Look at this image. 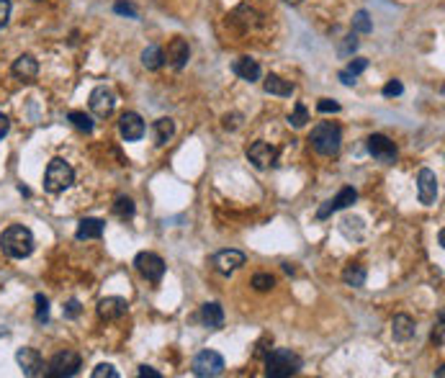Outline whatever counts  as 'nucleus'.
Masks as SVG:
<instances>
[{"label":"nucleus","mask_w":445,"mask_h":378,"mask_svg":"<svg viewBox=\"0 0 445 378\" xmlns=\"http://www.w3.org/2000/svg\"><path fill=\"white\" fill-rule=\"evenodd\" d=\"M114 10L116 13H121V16H129V18H139V13H136V8L132 6V3H124V0H118L116 6H114Z\"/></svg>","instance_id":"nucleus-36"},{"label":"nucleus","mask_w":445,"mask_h":378,"mask_svg":"<svg viewBox=\"0 0 445 378\" xmlns=\"http://www.w3.org/2000/svg\"><path fill=\"white\" fill-rule=\"evenodd\" d=\"M302 370V358L291 350H270L265 358V376L268 378H288Z\"/></svg>","instance_id":"nucleus-3"},{"label":"nucleus","mask_w":445,"mask_h":378,"mask_svg":"<svg viewBox=\"0 0 445 378\" xmlns=\"http://www.w3.org/2000/svg\"><path fill=\"white\" fill-rule=\"evenodd\" d=\"M355 47H358V42H355V36H348L345 39V47L340 49V54H348V52H355Z\"/></svg>","instance_id":"nucleus-43"},{"label":"nucleus","mask_w":445,"mask_h":378,"mask_svg":"<svg viewBox=\"0 0 445 378\" xmlns=\"http://www.w3.org/2000/svg\"><path fill=\"white\" fill-rule=\"evenodd\" d=\"M126 311H129V304H126V299H121V296H106V299L98 301V317L106 322L121 320Z\"/></svg>","instance_id":"nucleus-16"},{"label":"nucleus","mask_w":445,"mask_h":378,"mask_svg":"<svg viewBox=\"0 0 445 378\" xmlns=\"http://www.w3.org/2000/svg\"><path fill=\"white\" fill-rule=\"evenodd\" d=\"M162 57H165V62H168L173 70H183L185 65H188V59H191V47H188L185 39L175 36V39L168 44V49H162Z\"/></svg>","instance_id":"nucleus-12"},{"label":"nucleus","mask_w":445,"mask_h":378,"mask_svg":"<svg viewBox=\"0 0 445 378\" xmlns=\"http://www.w3.org/2000/svg\"><path fill=\"white\" fill-rule=\"evenodd\" d=\"M432 342H435V345H443V311L437 314V327L432 329Z\"/></svg>","instance_id":"nucleus-39"},{"label":"nucleus","mask_w":445,"mask_h":378,"mask_svg":"<svg viewBox=\"0 0 445 378\" xmlns=\"http://www.w3.org/2000/svg\"><path fill=\"white\" fill-rule=\"evenodd\" d=\"M173 134H175V121H173V118L162 116L155 121V144L165 147V144L173 139Z\"/></svg>","instance_id":"nucleus-24"},{"label":"nucleus","mask_w":445,"mask_h":378,"mask_svg":"<svg viewBox=\"0 0 445 378\" xmlns=\"http://www.w3.org/2000/svg\"><path fill=\"white\" fill-rule=\"evenodd\" d=\"M309 142L320 155L332 157V155H337L340 147H343V132H340V126L332 124V121H322V124H317L311 129Z\"/></svg>","instance_id":"nucleus-2"},{"label":"nucleus","mask_w":445,"mask_h":378,"mask_svg":"<svg viewBox=\"0 0 445 378\" xmlns=\"http://www.w3.org/2000/svg\"><path fill=\"white\" fill-rule=\"evenodd\" d=\"M47 320H49V301H47V296L36 294V322L44 324Z\"/></svg>","instance_id":"nucleus-33"},{"label":"nucleus","mask_w":445,"mask_h":378,"mask_svg":"<svg viewBox=\"0 0 445 378\" xmlns=\"http://www.w3.org/2000/svg\"><path fill=\"white\" fill-rule=\"evenodd\" d=\"M201 322H203V327H209V329L224 327V309H221V304H217V301L203 304L201 306Z\"/></svg>","instance_id":"nucleus-22"},{"label":"nucleus","mask_w":445,"mask_h":378,"mask_svg":"<svg viewBox=\"0 0 445 378\" xmlns=\"http://www.w3.org/2000/svg\"><path fill=\"white\" fill-rule=\"evenodd\" d=\"M263 88H265V93H270V95H281V98H288V95L294 93V83H288V80H283V77H278V75L265 77Z\"/></svg>","instance_id":"nucleus-23"},{"label":"nucleus","mask_w":445,"mask_h":378,"mask_svg":"<svg viewBox=\"0 0 445 378\" xmlns=\"http://www.w3.org/2000/svg\"><path fill=\"white\" fill-rule=\"evenodd\" d=\"M368 68V59H363V57H358V59H353L348 68L340 72V83L343 85H355V77L361 75L363 70Z\"/></svg>","instance_id":"nucleus-25"},{"label":"nucleus","mask_w":445,"mask_h":378,"mask_svg":"<svg viewBox=\"0 0 445 378\" xmlns=\"http://www.w3.org/2000/svg\"><path fill=\"white\" fill-rule=\"evenodd\" d=\"M8 129H10V121H8V116H6V113H3V111H0V139H3V136L8 134Z\"/></svg>","instance_id":"nucleus-42"},{"label":"nucleus","mask_w":445,"mask_h":378,"mask_svg":"<svg viewBox=\"0 0 445 378\" xmlns=\"http://www.w3.org/2000/svg\"><path fill=\"white\" fill-rule=\"evenodd\" d=\"M252 286H255V291H270L276 286V278L270 273H258V276H252Z\"/></svg>","instance_id":"nucleus-32"},{"label":"nucleus","mask_w":445,"mask_h":378,"mask_svg":"<svg viewBox=\"0 0 445 378\" xmlns=\"http://www.w3.org/2000/svg\"><path fill=\"white\" fill-rule=\"evenodd\" d=\"M68 121H70L72 126H75L77 132H83V134H91L93 126H95V124H93V118L88 116L85 111H70V113H68Z\"/></svg>","instance_id":"nucleus-28"},{"label":"nucleus","mask_w":445,"mask_h":378,"mask_svg":"<svg viewBox=\"0 0 445 378\" xmlns=\"http://www.w3.org/2000/svg\"><path fill=\"white\" fill-rule=\"evenodd\" d=\"M134 268L139 270V276L147 278L150 283H160L162 276H165V260L155 252H139L134 258Z\"/></svg>","instance_id":"nucleus-7"},{"label":"nucleus","mask_w":445,"mask_h":378,"mask_svg":"<svg viewBox=\"0 0 445 378\" xmlns=\"http://www.w3.org/2000/svg\"><path fill=\"white\" fill-rule=\"evenodd\" d=\"M80 365H83V361H80V355H77L75 350H62V353H57L47 365H44V376L47 378H70L80 370Z\"/></svg>","instance_id":"nucleus-5"},{"label":"nucleus","mask_w":445,"mask_h":378,"mask_svg":"<svg viewBox=\"0 0 445 378\" xmlns=\"http://www.w3.org/2000/svg\"><path fill=\"white\" fill-rule=\"evenodd\" d=\"M36 247V239L31 235V229L24 224H13L0 235V252L10 258V260H24L29 258Z\"/></svg>","instance_id":"nucleus-1"},{"label":"nucleus","mask_w":445,"mask_h":378,"mask_svg":"<svg viewBox=\"0 0 445 378\" xmlns=\"http://www.w3.org/2000/svg\"><path fill=\"white\" fill-rule=\"evenodd\" d=\"M139 376L142 378H162V373H157V370L150 368V365H142V368H139Z\"/></svg>","instance_id":"nucleus-41"},{"label":"nucleus","mask_w":445,"mask_h":378,"mask_svg":"<svg viewBox=\"0 0 445 378\" xmlns=\"http://www.w3.org/2000/svg\"><path fill=\"white\" fill-rule=\"evenodd\" d=\"M118 132L124 136L126 142H136V139H142L144 136V121L139 113L134 111H126L124 116L118 118Z\"/></svg>","instance_id":"nucleus-15"},{"label":"nucleus","mask_w":445,"mask_h":378,"mask_svg":"<svg viewBox=\"0 0 445 378\" xmlns=\"http://www.w3.org/2000/svg\"><path fill=\"white\" fill-rule=\"evenodd\" d=\"M142 65L147 70H160L162 65H165V57H162V49L160 47H147V49L142 52Z\"/></svg>","instance_id":"nucleus-27"},{"label":"nucleus","mask_w":445,"mask_h":378,"mask_svg":"<svg viewBox=\"0 0 445 378\" xmlns=\"http://www.w3.org/2000/svg\"><path fill=\"white\" fill-rule=\"evenodd\" d=\"M343 281H345V286H350V288L366 286V268H363V265H348L343 273Z\"/></svg>","instance_id":"nucleus-26"},{"label":"nucleus","mask_w":445,"mask_h":378,"mask_svg":"<svg viewBox=\"0 0 445 378\" xmlns=\"http://www.w3.org/2000/svg\"><path fill=\"white\" fill-rule=\"evenodd\" d=\"M191 368L198 378H217L224 373V358L217 353V350H201V353L196 355L194 363H191Z\"/></svg>","instance_id":"nucleus-6"},{"label":"nucleus","mask_w":445,"mask_h":378,"mask_svg":"<svg viewBox=\"0 0 445 378\" xmlns=\"http://www.w3.org/2000/svg\"><path fill=\"white\" fill-rule=\"evenodd\" d=\"M103 232H106V221L103 219H83L80 224H77V232H75V239L85 242V239H101Z\"/></svg>","instance_id":"nucleus-21"},{"label":"nucleus","mask_w":445,"mask_h":378,"mask_svg":"<svg viewBox=\"0 0 445 378\" xmlns=\"http://www.w3.org/2000/svg\"><path fill=\"white\" fill-rule=\"evenodd\" d=\"M232 72H235L237 77H242L244 83H255V80H260V75H263L260 65H258L252 57L235 59V62H232Z\"/></svg>","instance_id":"nucleus-19"},{"label":"nucleus","mask_w":445,"mask_h":378,"mask_svg":"<svg viewBox=\"0 0 445 378\" xmlns=\"http://www.w3.org/2000/svg\"><path fill=\"white\" fill-rule=\"evenodd\" d=\"M317 111H320V113H337V111H340V103L329 101V98H322V101L317 103Z\"/></svg>","instance_id":"nucleus-37"},{"label":"nucleus","mask_w":445,"mask_h":378,"mask_svg":"<svg viewBox=\"0 0 445 378\" xmlns=\"http://www.w3.org/2000/svg\"><path fill=\"white\" fill-rule=\"evenodd\" d=\"M10 21V0H0V29Z\"/></svg>","instance_id":"nucleus-38"},{"label":"nucleus","mask_w":445,"mask_h":378,"mask_svg":"<svg viewBox=\"0 0 445 378\" xmlns=\"http://www.w3.org/2000/svg\"><path fill=\"white\" fill-rule=\"evenodd\" d=\"M93 378H118V370L111 365V363H101V365H95L93 370Z\"/></svg>","instance_id":"nucleus-34"},{"label":"nucleus","mask_w":445,"mask_h":378,"mask_svg":"<svg viewBox=\"0 0 445 378\" xmlns=\"http://www.w3.org/2000/svg\"><path fill=\"white\" fill-rule=\"evenodd\" d=\"M72 183H75V170L70 168V162L54 157V160L47 165V173H44V188H47L49 194H62V191H68Z\"/></svg>","instance_id":"nucleus-4"},{"label":"nucleus","mask_w":445,"mask_h":378,"mask_svg":"<svg viewBox=\"0 0 445 378\" xmlns=\"http://www.w3.org/2000/svg\"><path fill=\"white\" fill-rule=\"evenodd\" d=\"M417 196L422 206H432L437 198V175L430 168H422L417 173Z\"/></svg>","instance_id":"nucleus-13"},{"label":"nucleus","mask_w":445,"mask_h":378,"mask_svg":"<svg viewBox=\"0 0 445 378\" xmlns=\"http://www.w3.org/2000/svg\"><path fill=\"white\" fill-rule=\"evenodd\" d=\"M114 214L118 219H132L134 216V201L129 196H118L116 203H114Z\"/></svg>","instance_id":"nucleus-29"},{"label":"nucleus","mask_w":445,"mask_h":378,"mask_svg":"<svg viewBox=\"0 0 445 378\" xmlns=\"http://www.w3.org/2000/svg\"><path fill=\"white\" fill-rule=\"evenodd\" d=\"M391 335H394L396 342H409L412 337L417 335L414 320H412L409 314H396L394 322H391Z\"/></svg>","instance_id":"nucleus-20"},{"label":"nucleus","mask_w":445,"mask_h":378,"mask_svg":"<svg viewBox=\"0 0 445 378\" xmlns=\"http://www.w3.org/2000/svg\"><path fill=\"white\" fill-rule=\"evenodd\" d=\"M88 106H91V111L98 118H109L111 113H114V109H116V95H114V90H111V88H106V85H98V88L91 93Z\"/></svg>","instance_id":"nucleus-8"},{"label":"nucleus","mask_w":445,"mask_h":378,"mask_svg":"<svg viewBox=\"0 0 445 378\" xmlns=\"http://www.w3.org/2000/svg\"><path fill=\"white\" fill-rule=\"evenodd\" d=\"M368 152L373 155V160L384 162V165H394L396 162V144L384 134L368 136Z\"/></svg>","instance_id":"nucleus-10"},{"label":"nucleus","mask_w":445,"mask_h":378,"mask_svg":"<svg viewBox=\"0 0 445 378\" xmlns=\"http://www.w3.org/2000/svg\"><path fill=\"white\" fill-rule=\"evenodd\" d=\"M16 361H18V365H21V373H24V376H29V378L44 376V358L39 355V350H34V347H18Z\"/></svg>","instance_id":"nucleus-11"},{"label":"nucleus","mask_w":445,"mask_h":378,"mask_svg":"<svg viewBox=\"0 0 445 378\" xmlns=\"http://www.w3.org/2000/svg\"><path fill=\"white\" fill-rule=\"evenodd\" d=\"M306 121H309L306 106H304V103H296V106H294V113L288 116V124L294 126V129H302V126H306Z\"/></svg>","instance_id":"nucleus-31"},{"label":"nucleus","mask_w":445,"mask_h":378,"mask_svg":"<svg viewBox=\"0 0 445 378\" xmlns=\"http://www.w3.org/2000/svg\"><path fill=\"white\" fill-rule=\"evenodd\" d=\"M65 314H68L70 320H75L77 314H80V301H77V299H72V301L68 304V309H65Z\"/></svg>","instance_id":"nucleus-40"},{"label":"nucleus","mask_w":445,"mask_h":378,"mask_svg":"<svg viewBox=\"0 0 445 378\" xmlns=\"http://www.w3.org/2000/svg\"><path fill=\"white\" fill-rule=\"evenodd\" d=\"M286 3H291V6H299V3H302V0H286Z\"/></svg>","instance_id":"nucleus-44"},{"label":"nucleus","mask_w":445,"mask_h":378,"mask_svg":"<svg viewBox=\"0 0 445 378\" xmlns=\"http://www.w3.org/2000/svg\"><path fill=\"white\" fill-rule=\"evenodd\" d=\"M276 157H278V150L268 142H252L250 147H247V160L258 170L273 168V165H276Z\"/></svg>","instance_id":"nucleus-9"},{"label":"nucleus","mask_w":445,"mask_h":378,"mask_svg":"<svg viewBox=\"0 0 445 378\" xmlns=\"http://www.w3.org/2000/svg\"><path fill=\"white\" fill-rule=\"evenodd\" d=\"M355 198H358V191L355 188H350V185H345L343 191L332 198V201H325V206H320V211H317V219H327L329 214H335V211H343L348 209L350 203H355Z\"/></svg>","instance_id":"nucleus-14"},{"label":"nucleus","mask_w":445,"mask_h":378,"mask_svg":"<svg viewBox=\"0 0 445 378\" xmlns=\"http://www.w3.org/2000/svg\"><path fill=\"white\" fill-rule=\"evenodd\" d=\"M10 72H13V77L21 80V83H34L36 75H39V62H36L31 54H21V57L13 62Z\"/></svg>","instance_id":"nucleus-18"},{"label":"nucleus","mask_w":445,"mask_h":378,"mask_svg":"<svg viewBox=\"0 0 445 378\" xmlns=\"http://www.w3.org/2000/svg\"><path fill=\"white\" fill-rule=\"evenodd\" d=\"M384 95H387V98H394V95H402L404 93V85L399 83V80H389L387 85H384Z\"/></svg>","instance_id":"nucleus-35"},{"label":"nucleus","mask_w":445,"mask_h":378,"mask_svg":"<svg viewBox=\"0 0 445 378\" xmlns=\"http://www.w3.org/2000/svg\"><path fill=\"white\" fill-rule=\"evenodd\" d=\"M214 268L221 273V276H229V273H235L237 268H242L244 265V255L240 250H221L214 255Z\"/></svg>","instance_id":"nucleus-17"},{"label":"nucleus","mask_w":445,"mask_h":378,"mask_svg":"<svg viewBox=\"0 0 445 378\" xmlns=\"http://www.w3.org/2000/svg\"><path fill=\"white\" fill-rule=\"evenodd\" d=\"M353 29L355 31H361V34H370V31H373V21H370L368 10H358V13H355Z\"/></svg>","instance_id":"nucleus-30"}]
</instances>
